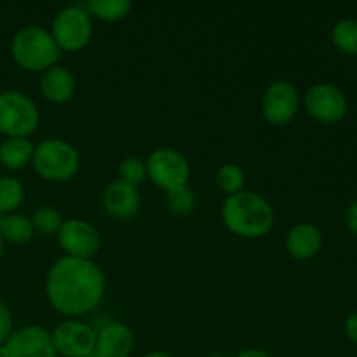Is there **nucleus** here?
Wrapping results in <instances>:
<instances>
[{
	"instance_id": "nucleus-7",
	"label": "nucleus",
	"mask_w": 357,
	"mask_h": 357,
	"mask_svg": "<svg viewBox=\"0 0 357 357\" xmlns=\"http://www.w3.org/2000/svg\"><path fill=\"white\" fill-rule=\"evenodd\" d=\"M146 176L153 181L155 187L167 192L176 190V188L187 187L190 181V164L187 157L178 150L169 146H160L150 152L146 157Z\"/></svg>"
},
{
	"instance_id": "nucleus-8",
	"label": "nucleus",
	"mask_w": 357,
	"mask_h": 357,
	"mask_svg": "<svg viewBox=\"0 0 357 357\" xmlns=\"http://www.w3.org/2000/svg\"><path fill=\"white\" fill-rule=\"evenodd\" d=\"M58 243L65 257L93 260L101 248L100 232L89 222L80 218L65 220L58 232Z\"/></svg>"
},
{
	"instance_id": "nucleus-12",
	"label": "nucleus",
	"mask_w": 357,
	"mask_h": 357,
	"mask_svg": "<svg viewBox=\"0 0 357 357\" xmlns=\"http://www.w3.org/2000/svg\"><path fill=\"white\" fill-rule=\"evenodd\" d=\"M7 357H58L52 333L37 324L14 330L3 344Z\"/></svg>"
},
{
	"instance_id": "nucleus-31",
	"label": "nucleus",
	"mask_w": 357,
	"mask_h": 357,
	"mask_svg": "<svg viewBox=\"0 0 357 357\" xmlns=\"http://www.w3.org/2000/svg\"><path fill=\"white\" fill-rule=\"evenodd\" d=\"M0 357H7V352L6 349H3V345H0Z\"/></svg>"
},
{
	"instance_id": "nucleus-11",
	"label": "nucleus",
	"mask_w": 357,
	"mask_h": 357,
	"mask_svg": "<svg viewBox=\"0 0 357 357\" xmlns=\"http://www.w3.org/2000/svg\"><path fill=\"white\" fill-rule=\"evenodd\" d=\"M52 342L58 356L89 357L94 354L96 331L93 326L79 319L63 321L52 331Z\"/></svg>"
},
{
	"instance_id": "nucleus-14",
	"label": "nucleus",
	"mask_w": 357,
	"mask_h": 357,
	"mask_svg": "<svg viewBox=\"0 0 357 357\" xmlns=\"http://www.w3.org/2000/svg\"><path fill=\"white\" fill-rule=\"evenodd\" d=\"M135 349V333L124 323H108L96 331V357H129Z\"/></svg>"
},
{
	"instance_id": "nucleus-28",
	"label": "nucleus",
	"mask_w": 357,
	"mask_h": 357,
	"mask_svg": "<svg viewBox=\"0 0 357 357\" xmlns=\"http://www.w3.org/2000/svg\"><path fill=\"white\" fill-rule=\"evenodd\" d=\"M347 227L354 236H357V199L347 211Z\"/></svg>"
},
{
	"instance_id": "nucleus-27",
	"label": "nucleus",
	"mask_w": 357,
	"mask_h": 357,
	"mask_svg": "<svg viewBox=\"0 0 357 357\" xmlns=\"http://www.w3.org/2000/svg\"><path fill=\"white\" fill-rule=\"evenodd\" d=\"M345 335L349 337V340H352L357 344V310L352 312L351 316L345 321Z\"/></svg>"
},
{
	"instance_id": "nucleus-22",
	"label": "nucleus",
	"mask_w": 357,
	"mask_h": 357,
	"mask_svg": "<svg viewBox=\"0 0 357 357\" xmlns=\"http://www.w3.org/2000/svg\"><path fill=\"white\" fill-rule=\"evenodd\" d=\"M216 185H218L220 190L225 192L227 195L239 194L244 190V185H246V174L241 169L237 164L227 162L216 171Z\"/></svg>"
},
{
	"instance_id": "nucleus-26",
	"label": "nucleus",
	"mask_w": 357,
	"mask_h": 357,
	"mask_svg": "<svg viewBox=\"0 0 357 357\" xmlns=\"http://www.w3.org/2000/svg\"><path fill=\"white\" fill-rule=\"evenodd\" d=\"M13 331H14L13 314H10L9 307L0 300V345L6 344V340L13 335Z\"/></svg>"
},
{
	"instance_id": "nucleus-18",
	"label": "nucleus",
	"mask_w": 357,
	"mask_h": 357,
	"mask_svg": "<svg viewBox=\"0 0 357 357\" xmlns=\"http://www.w3.org/2000/svg\"><path fill=\"white\" fill-rule=\"evenodd\" d=\"M33 234V225L28 216L17 213L0 216V237L7 243L26 244L28 241H31Z\"/></svg>"
},
{
	"instance_id": "nucleus-17",
	"label": "nucleus",
	"mask_w": 357,
	"mask_h": 357,
	"mask_svg": "<svg viewBox=\"0 0 357 357\" xmlns=\"http://www.w3.org/2000/svg\"><path fill=\"white\" fill-rule=\"evenodd\" d=\"M35 145L28 138H7L0 143V164L9 171H20L31 162Z\"/></svg>"
},
{
	"instance_id": "nucleus-25",
	"label": "nucleus",
	"mask_w": 357,
	"mask_h": 357,
	"mask_svg": "<svg viewBox=\"0 0 357 357\" xmlns=\"http://www.w3.org/2000/svg\"><path fill=\"white\" fill-rule=\"evenodd\" d=\"M195 194L190 187H181L176 190H171L166 194V204L171 209V213L178 216L190 215L195 209Z\"/></svg>"
},
{
	"instance_id": "nucleus-20",
	"label": "nucleus",
	"mask_w": 357,
	"mask_h": 357,
	"mask_svg": "<svg viewBox=\"0 0 357 357\" xmlns=\"http://www.w3.org/2000/svg\"><path fill=\"white\" fill-rule=\"evenodd\" d=\"M24 201V187L14 176H0V215H10Z\"/></svg>"
},
{
	"instance_id": "nucleus-32",
	"label": "nucleus",
	"mask_w": 357,
	"mask_h": 357,
	"mask_svg": "<svg viewBox=\"0 0 357 357\" xmlns=\"http://www.w3.org/2000/svg\"><path fill=\"white\" fill-rule=\"evenodd\" d=\"M2 253H3V239L0 237V258H2Z\"/></svg>"
},
{
	"instance_id": "nucleus-1",
	"label": "nucleus",
	"mask_w": 357,
	"mask_h": 357,
	"mask_svg": "<svg viewBox=\"0 0 357 357\" xmlns=\"http://www.w3.org/2000/svg\"><path fill=\"white\" fill-rule=\"evenodd\" d=\"M105 274L93 260L61 257L45 275V296L56 312L77 319L98 309L105 296Z\"/></svg>"
},
{
	"instance_id": "nucleus-23",
	"label": "nucleus",
	"mask_w": 357,
	"mask_h": 357,
	"mask_svg": "<svg viewBox=\"0 0 357 357\" xmlns=\"http://www.w3.org/2000/svg\"><path fill=\"white\" fill-rule=\"evenodd\" d=\"M30 220L35 232L42 234V236H52V234L58 236L59 229H61L63 222H65L61 213L56 208H52V206H40V208H37Z\"/></svg>"
},
{
	"instance_id": "nucleus-30",
	"label": "nucleus",
	"mask_w": 357,
	"mask_h": 357,
	"mask_svg": "<svg viewBox=\"0 0 357 357\" xmlns=\"http://www.w3.org/2000/svg\"><path fill=\"white\" fill-rule=\"evenodd\" d=\"M143 357H173V356L167 354V352H164V351H152V352H146Z\"/></svg>"
},
{
	"instance_id": "nucleus-6",
	"label": "nucleus",
	"mask_w": 357,
	"mask_h": 357,
	"mask_svg": "<svg viewBox=\"0 0 357 357\" xmlns=\"http://www.w3.org/2000/svg\"><path fill=\"white\" fill-rule=\"evenodd\" d=\"M49 31L61 51L77 52L86 47L93 37V17L84 3L66 6L56 13Z\"/></svg>"
},
{
	"instance_id": "nucleus-21",
	"label": "nucleus",
	"mask_w": 357,
	"mask_h": 357,
	"mask_svg": "<svg viewBox=\"0 0 357 357\" xmlns=\"http://www.w3.org/2000/svg\"><path fill=\"white\" fill-rule=\"evenodd\" d=\"M331 40L338 51L345 54H357V20L345 17L333 26Z\"/></svg>"
},
{
	"instance_id": "nucleus-24",
	"label": "nucleus",
	"mask_w": 357,
	"mask_h": 357,
	"mask_svg": "<svg viewBox=\"0 0 357 357\" xmlns=\"http://www.w3.org/2000/svg\"><path fill=\"white\" fill-rule=\"evenodd\" d=\"M119 180L124 181V183L131 185V187L138 188L143 181L146 180V164L145 160L139 159V157H126L117 167Z\"/></svg>"
},
{
	"instance_id": "nucleus-33",
	"label": "nucleus",
	"mask_w": 357,
	"mask_h": 357,
	"mask_svg": "<svg viewBox=\"0 0 357 357\" xmlns=\"http://www.w3.org/2000/svg\"><path fill=\"white\" fill-rule=\"evenodd\" d=\"M208 357H227L225 354H218V352H216V354H211V356H208Z\"/></svg>"
},
{
	"instance_id": "nucleus-16",
	"label": "nucleus",
	"mask_w": 357,
	"mask_h": 357,
	"mask_svg": "<svg viewBox=\"0 0 357 357\" xmlns=\"http://www.w3.org/2000/svg\"><path fill=\"white\" fill-rule=\"evenodd\" d=\"M323 246V232L312 223H296L286 234V250L295 260L316 257Z\"/></svg>"
},
{
	"instance_id": "nucleus-13",
	"label": "nucleus",
	"mask_w": 357,
	"mask_h": 357,
	"mask_svg": "<svg viewBox=\"0 0 357 357\" xmlns=\"http://www.w3.org/2000/svg\"><path fill=\"white\" fill-rule=\"evenodd\" d=\"M101 204L103 209L110 216L117 220H131L139 211L142 197L136 187L124 183L121 180L112 181L107 185L101 195Z\"/></svg>"
},
{
	"instance_id": "nucleus-15",
	"label": "nucleus",
	"mask_w": 357,
	"mask_h": 357,
	"mask_svg": "<svg viewBox=\"0 0 357 357\" xmlns=\"http://www.w3.org/2000/svg\"><path fill=\"white\" fill-rule=\"evenodd\" d=\"M38 86L45 100L54 105H63L75 94V77L66 66L54 65L40 73Z\"/></svg>"
},
{
	"instance_id": "nucleus-3",
	"label": "nucleus",
	"mask_w": 357,
	"mask_h": 357,
	"mask_svg": "<svg viewBox=\"0 0 357 357\" xmlns=\"http://www.w3.org/2000/svg\"><path fill=\"white\" fill-rule=\"evenodd\" d=\"M61 52L49 28L40 24L21 28L10 42V54L14 61L26 72L42 73L58 65Z\"/></svg>"
},
{
	"instance_id": "nucleus-29",
	"label": "nucleus",
	"mask_w": 357,
	"mask_h": 357,
	"mask_svg": "<svg viewBox=\"0 0 357 357\" xmlns=\"http://www.w3.org/2000/svg\"><path fill=\"white\" fill-rule=\"evenodd\" d=\"M236 357H271V356H268L265 351H261V349H244V351H241Z\"/></svg>"
},
{
	"instance_id": "nucleus-4",
	"label": "nucleus",
	"mask_w": 357,
	"mask_h": 357,
	"mask_svg": "<svg viewBox=\"0 0 357 357\" xmlns=\"http://www.w3.org/2000/svg\"><path fill=\"white\" fill-rule=\"evenodd\" d=\"M31 164L38 176L61 183L72 180L79 173L80 153L65 139L47 138L35 145Z\"/></svg>"
},
{
	"instance_id": "nucleus-2",
	"label": "nucleus",
	"mask_w": 357,
	"mask_h": 357,
	"mask_svg": "<svg viewBox=\"0 0 357 357\" xmlns=\"http://www.w3.org/2000/svg\"><path fill=\"white\" fill-rule=\"evenodd\" d=\"M222 220L227 229L239 237L258 239L267 236L275 222V211L271 202L260 194L243 190L227 195L222 204Z\"/></svg>"
},
{
	"instance_id": "nucleus-19",
	"label": "nucleus",
	"mask_w": 357,
	"mask_h": 357,
	"mask_svg": "<svg viewBox=\"0 0 357 357\" xmlns=\"http://www.w3.org/2000/svg\"><path fill=\"white\" fill-rule=\"evenodd\" d=\"M91 17L101 21H121L131 13L132 3L129 0H89L84 3Z\"/></svg>"
},
{
	"instance_id": "nucleus-34",
	"label": "nucleus",
	"mask_w": 357,
	"mask_h": 357,
	"mask_svg": "<svg viewBox=\"0 0 357 357\" xmlns=\"http://www.w3.org/2000/svg\"><path fill=\"white\" fill-rule=\"evenodd\" d=\"M89 357H96V356H94V354H93V356H89Z\"/></svg>"
},
{
	"instance_id": "nucleus-10",
	"label": "nucleus",
	"mask_w": 357,
	"mask_h": 357,
	"mask_svg": "<svg viewBox=\"0 0 357 357\" xmlns=\"http://www.w3.org/2000/svg\"><path fill=\"white\" fill-rule=\"evenodd\" d=\"M303 103L307 114L321 124H335L347 114V98L344 91L328 82L314 84L307 91Z\"/></svg>"
},
{
	"instance_id": "nucleus-9",
	"label": "nucleus",
	"mask_w": 357,
	"mask_h": 357,
	"mask_svg": "<svg viewBox=\"0 0 357 357\" xmlns=\"http://www.w3.org/2000/svg\"><path fill=\"white\" fill-rule=\"evenodd\" d=\"M300 110V93L289 80H275L261 96V114L272 126H286Z\"/></svg>"
},
{
	"instance_id": "nucleus-5",
	"label": "nucleus",
	"mask_w": 357,
	"mask_h": 357,
	"mask_svg": "<svg viewBox=\"0 0 357 357\" xmlns=\"http://www.w3.org/2000/svg\"><path fill=\"white\" fill-rule=\"evenodd\" d=\"M40 122L37 103L20 91L0 93V132L7 138H28Z\"/></svg>"
}]
</instances>
